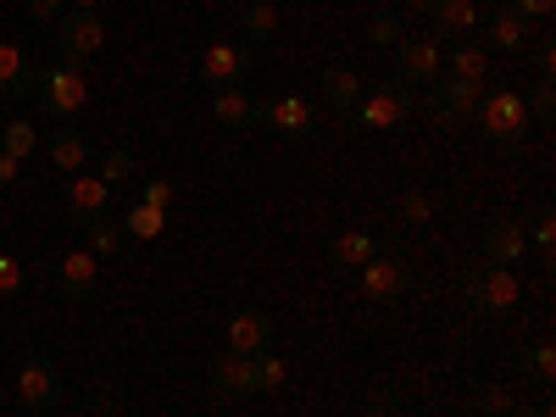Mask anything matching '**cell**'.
Instances as JSON below:
<instances>
[{"mask_svg":"<svg viewBox=\"0 0 556 417\" xmlns=\"http://www.w3.org/2000/svg\"><path fill=\"white\" fill-rule=\"evenodd\" d=\"M395 212H401L406 223H424V217L434 212V201H429L424 190H412V195H401V206H395Z\"/></svg>","mask_w":556,"mask_h":417,"instance_id":"obj_37","label":"cell"},{"mask_svg":"<svg viewBox=\"0 0 556 417\" xmlns=\"http://www.w3.org/2000/svg\"><path fill=\"white\" fill-rule=\"evenodd\" d=\"M462 295H468V306L479 317H506L518 306V278H513V267H501V262H479L468 278H462Z\"/></svg>","mask_w":556,"mask_h":417,"instance_id":"obj_1","label":"cell"},{"mask_svg":"<svg viewBox=\"0 0 556 417\" xmlns=\"http://www.w3.org/2000/svg\"><path fill=\"white\" fill-rule=\"evenodd\" d=\"M96 278H101V256H96V251H67V256L56 262V290H62L67 301H84L89 290H96Z\"/></svg>","mask_w":556,"mask_h":417,"instance_id":"obj_16","label":"cell"},{"mask_svg":"<svg viewBox=\"0 0 556 417\" xmlns=\"http://www.w3.org/2000/svg\"><path fill=\"white\" fill-rule=\"evenodd\" d=\"M362 295L367 301H401L406 295V256L401 251H374L362 262Z\"/></svg>","mask_w":556,"mask_h":417,"instance_id":"obj_9","label":"cell"},{"mask_svg":"<svg viewBox=\"0 0 556 417\" xmlns=\"http://www.w3.org/2000/svg\"><path fill=\"white\" fill-rule=\"evenodd\" d=\"M106 45V23L96 17V12H62L56 17V62H67V67H78L84 56H96Z\"/></svg>","mask_w":556,"mask_h":417,"instance_id":"obj_5","label":"cell"},{"mask_svg":"<svg viewBox=\"0 0 556 417\" xmlns=\"http://www.w3.org/2000/svg\"><path fill=\"white\" fill-rule=\"evenodd\" d=\"M212 117L235 134H251L262 128V101H251L245 89H212Z\"/></svg>","mask_w":556,"mask_h":417,"instance_id":"obj_17","label":"cell"},{"mask_svg":"<svg viewBox=\"0 0 556 417\" xmlns=\"http://www.w3.org/2000/svg\"><path fill=\"white\" fill-rule=\"evenodd\" d=\"M62 201H67V217L89 228V223H101V217H106V206H112V184H101V173H67Z\"/></svg>","mask_w":556,"mask_h":417,"instance_id":"obj_8","label":"cell"},{"mask_svg":"<svg viewBox=\"0 0 556 417\" xmlns=\"http://www.w3.org/2000/svg\"><path fill=\"white\" fill-rule=\"evenodd\" d=\"M23 285H28V273L12 256H0V295H23Z\"/></svg>","mask_w":556,"mask_h":417,"instance_id":"obj_36","label":"cell"},{"mask_svg":"<svg viewBox=\"0 0 556 417\" xmlns=\"http://www.w3.org/2000/svg\"><path fill=\"white\" fill-rule=\"evenodd\" d=\"M440 73H445L440 39H401V45H395V84L417 89V84H434Z\"/></svg>","mask_w":556,"mask_h":417,"instance_id":"obj_6","label":"cell"},{"mask_svg":"<svg viewBox=\"0 0 556 417\" xmlns=\"http://www.w3.org/2000/svg\"><path fill=\"white\" fill-rule=\"evenodd\" d=\"M367 39H374L379 45V51H390V45H401L406 39V28H401V12H374V23H367Z\"/></svg>","mask_w":556,"mask_h":417,"instance_id":"obj_29","label":"cell"},{"mask_svg":"<svg viewBox=\"0 0 556 417\" xmlns=\"http://www.w3.org/2000/svg\"><path fill=\"white\" fill-rule=\"evenodd\" d=\"M379 245L367 240V235H340L334 245H329V256H334V267H362L367 256H374Z\"/></svg>","mask_w":556,"mask_h":417,"instance_id":"obj_27","label":"cell"},{"mask_svg":"<svg viewBox=\"0 0 556 417\" xmlns=\"http://www.w3.org/2000/svg\"><path fill=\"white\" fill-rule=\"evenodd\" d=\"M34 23H51L56 28V17H62V0H28V7H23Z\"/></svg>","mask_w":556,"mask_h":417,"instance_id":"obj_39","label":"cell"},{"mask_svg":"<svg viewBox=\"0 0 556 417\" xmlns=\"http://www.w3.org/2000/svg\"><path fill=\"white\" fill-rule=\"evenodd\" d=\"M212 390H217L223 401L256 395V356H235V351H228V356L212 367Z\"/></svg>","mask_w":556,"mask_h":417,"instance_id":"obj_18","label":"cell"},{"mask_svg":"<svg viewBox=\"0 0 556 417\" xmlns=\"http://www.w3.org/2000/svg\"><path fill=\"white\" fill-rule=\"evenodd\" d=\"M73 7H78V12H96V7H101V0H73Z\"/></svg>","mask_w":556,"mask_h":417,"instance_id":"obj_46","label":"cell"},{"mask_svg":"<svg viewBox=\"0 0 556 417\" xmlns=\"http://www.w3.org/2000/svg\"><path fill=\"white\" fill-rule=\"evenodd\" d=\"M45 151H51V162H56L62 173H84V167H89V139H84L78 128H56L51 139H45Z\"/></svg>","mask_w":556,"mask_h":417,"instance_id":"obj_20","label":"cell"},{"mask_svg":"<svg viewBox=\"0 0 556 417\" xmlns=\"http://www.w3.org/2000/svg\"><path fill=\"white\" fill-rule=\"evenodd\" d=\"M367 417H406V412H401V401H395L390 390H379V395H374V412H367Z\"/></svg>","mask_w":556,"mask_h":417,"instance_id":"obj_41","label":"cell"},{"mask_svg":"<svg viewBox=\"0 0 556 417\" xmlns=\"http://www.w3.org/2000/svg\"><path fill=\"white\" fill-rule=\"evenodd\" d=\"M240 34H245L251 45H267V39L278 34V12H273V0H245V7H240Z\"/></svg>","mask_w":556,"mask_h":417,"instance_id":"obj_23","label":"cell"},{"mask_svg":"<svg viewBox=\"0 0 556 417\" xmlns=\"http://www.w3.org/2000/svg\"><path fill=\"white\" fill-rule=\"evenodd\" d=\"M17 173H23V162H17V156H7V151H0V184H17Z\"/></svg>","mask_w":556,"mask_h":417,"instance_id":"obj_43","label":"cell"},{"mask_svg":"<svg viewBox=\"0 0 556 417\" xmlns=\"http://www.w3.org/2000/svg\"><path fill=\"white\" fill-rule=\"evenodd\" d=\"M0 151L17 156V162H28V156L39 151V134H34V123H0Z\"/></svg>","mask_w":556,"mask_h":417,"instance_id":"obj_26","label":"cell"},{"mask_svg":"<svg viewBox=\"0 0 556 417\" xmlns=\"http://www.w3.org/2000/svg\"><path fill=\"white\" fill-rule=\"evenodd\" d=\"M513 417H551V406H513Z\"/></svg>","mask_w":556,"mask_h":417,"instance_id":"obj_44","label":"cell"},{"mask_svg":"<svg viewBox=\"0 0 556 417\" xmlns=\"http://www.w3.org/2000/svg\"><path fill=\"white\" fill-rule=\"evenodd\" d=\"M484 256L490 262H501V267H513L523 251H529V235H523V223L518 217H506V212H495V217H484Z\"/></svg>","mask_w":556,"mask_h":417,"instance_id":"obj_13","label":"cell"},{"mask_svg":"<svg viewBox=\"0 0 556 417\" xmlns=\"http://www.w3.org/2000/svg\"><path fill=\"white\" fill-rule=\"evenodd\" d=\"M529 228H534V245H540V251H545V262H551V245H556V217L540 206V212L529 217Z\"/></svg>","mask_w":556,"mask_h":417,"instance_id":"obj_35","label":"cell"},{"mask_svg":"<svg viewBox=\"0 0 556 417\" xmlns=\"http://www.w3.org/2000/svg\"><path fill=\"white\" fill-rule=\"evenodd\" d=\"M479 101H484V84H468V78H434L429 84V112L440 123H473Z\"/></svg>","mask_w":556,"mask_h":417,"instance_id":"obj_7","label":"cell"},{"mask_svg":"<svg viewBox=\"0 0 556 417\" xmlns=\"http://www.w3.org/2000/svg\"><path fill=\"white\" fill-rule=\"evenodd\" d=\"M351 112H356V128H401L412 117V89L395 78H379L374 89H362V101Z\"/></svg>","mask_w":556,"mask_h":417,"instance_id":"obj_4","label":"cell"},{"mask_svg":"<svg viewBox=\"0 0 556 417\" xmlns=\"http://www.w3.org/2000/svg\"><path fill=\"white\" fill-rule=\"evenodd\" d=\"M523 106H529V117H540V123H551L556 117V84L551 78H540L529 96H523Z\"/></svg>","mask_w":556,"mask_h":417,"instance_id":"obj_30","label":"cell"},{"mask_svg":"<svg viewBox=\"0 0 556 417\" xmlns=\"http://www.w3.org/2000/svg\"><path fill=\"white\" fill-rule=\"evenodd\" d=\"M146 206H156V212L173 206V184H167V178H151V184H146Z\"/></svg>","mask_w":556,"mask_h":417,"instance_id":"obj_40","label":"cell"},{"mask_svg":"<svg viewBox=\"0 0 556 417\" xmlns=\"http://www.w3.org/2000/svg\"><path fill=\"white\" fill-rule=\"evenodd\" d=\"M473 117H479V134L495 139V146H523V134H529V123H534L518 89H490Z\"/></svg>","mask_w":556,"mask_h":417,"instance_id":"obj_2","label":"cell"},{"mask_svg":"<svg viewBox=\"0 0 556 417\" xmlns=\"http://www.w3.org/2000/svg\"><path fill=\"white\" fill-rule=\"evenodd\" d=\"M534 73L540 78H556V39H540L534 45Z\"/></svg>","mask_w":556,"mask_h":417,"instance_id":"obj_38","label":"cell"},{"mask_svg":"<svg viewBox=\"0 0 556 417\" xmlns=\"http://www.w3.org/2000/svg\"><path fill=\"white\" fill-rule=\"evenodd\" d=\"M285 379H290V367L278 362V356H267V351H262V356H256V390H278Z\"/></svg>","mask_w":556,"mask_h":417,"instance_id":"obj_33","label":"cell"},{"mask_svg":"<svg viewBox=\"0 0 556 417\" xmlns=\"http://www.w3.org/2000/svg\"><path fill=\"white\" fill-rule=\"evenodd\" d=\"M117 245H123V223H112V217L89 223V251H96V256H106V251H117Z\"/></svg>","mask_w":556,"mask_h":417,"instance_id":"obj_32","label":"cell"},{"mask_svg":"<svg viewBox=\"0 0 556 417\" xmlns=\"http://www.w3.org/2000/svg\"><path fill=\"white\" fill-rule=\"evenodd\" d=\"M551 7H556V0H513V12H523L529 23L534 17H551Z\"/></svg>","mask_w":556,"mask_h":417,"instance_id":"obj_42","label":"cell"},{"mask_svg":"<svg viewBox=\"0 0 556 417\" xmlns=\"http://www.w3.org/2000/svg\"><path fill=\"white\" fill-rule=\"evenodd\" d=\"M134 167H139V162H134V151H112V156L101 162V184H128V178H134Z\"/></svg>","mask_w":556,"mask_h":417,"instance_id":"obj_34","label":"cell"},{"mask_svg":"<svg viewBox=\"0 0 556 417\" xmlns=\"http://www.w3.org/2000/svg\"><path fill=\"white\" fill-rule=\"evenodd\" d=\"M251 67H256L251 45H235V39L212 45V51L201 56V73H206V84H212V89H240V84L251 78Z\"/></svg>","mask_w":556,"mask_h":417,"instance_id":"obj_10","label":"cell"},{"mask_svg":"<svg viewBox=\"0 0 556 417\" xmlns=\"http://www.w3.org/2000/svg\"><path fill=\"white\" fill-rule=\"evenodd\" d=\"M401 7H417V12H429V7H434V0H401Z\"/></svg>","mask_w":556,"mask_h":417,"instance_id":"obj_45","label":"cell"},{"mask_svg":"<svg viewBox=\"0 0 556 417\" xmlns=\"http://www.w3.org/2000/svg\"><path fill=\"white\" fill-rule=\"evenodd\" d=\"M34 417H45V412H34Z\"/></svg>","mask_w":556,"mask_h":417,"instance_id":"obj_47","label":"cell"},{"mask_svg":"<svg viewBox=\"0 0 556 417\" xmlns=\"http://www.w3.org/2000/svg\"><path fill=\"white\" fill-rule=\"evenodd\" d=\"M518 362H523V374H529L540 390H551V379H556V351H551V345H529Z\"/></svg>","mask_w":556,"mask_h":417,"instance_id":"obj_28","label":"cell"},{"mask_svg":"<svg viewBox=\"0 0 556 417\" xmlns=\"http://www.w3.org/2000/svg\"><path fill=\"white\" fill-rule=\"evenodd\" d=\"M490 45L495 51H523V39H529V17L523 12H513V7H501L495 17H490Z\"/></svg>","mask_w":556,"mask_h":417,"instance_id":"obj_22","label":"cell"},{"mask_svg":"<svg viewBox=\"0 0 556 417\" xmlns=\"http://www.w3.org/2000/svg\"><path fill=\"white\" fill-rule=\"evenodd\" d=\"M34 101H39L45 117H78L84 101H89V78H84L78 67L56 62V67H45V73L34 78Z\"/></svg>","mask_w":556,"mask_h":417,"instance_id":"obj_3","label":"cell"},{"mask_svg":"<svg viewBox=\"0 0 556 417\" xmlns=\"http://www.w3.org/2000/svg\"><path fill=\"white\" fill-rule=\"evenodd\" d=\"M451 78H468V84H484L490 78V51H484V45H456V51H451Z\"/></svg>","mask_w":556,"mask_h":417,"instance_id":"obj_24","label":"cell"},{"mask_svg":"<svg viewBox=\"0 0 556 417\" xmlns=\"http://www.w3.org/2000/svg\"><path fill=\"white\" fill-rule=\"evenodd\" d=\"M34 62H28V51L23 45H12V39H0V101H23V96H34Z\"/></svg>","mask_w":556,"mask_h":417,"instance_id":"obj_15","label":"cell"},{"mask_svg":"<svg viewBox=\"0 0 556 417\" xmlns=\"http://www.w3.org/2000/svg\"><path fill=\"white\" fill-rule=\"evenodd\" d=\"M162 228H167V212H156V206H146V201L123 212V235H134V240H156Z\"/></svg>","mask_w":556,"mask_h":417,"instance_id":"obj_25","label":"cell"},{"mask_svg":"<svg viewBox=\"0 0 556 417\" xmlns=\"http://www.w3.org/2000/svg\"><path fill=\"white\" fill-rule=\"evenodd\" d=\"M317 89H323V101H329L334 112H351L362 101V78L351 67H323L317 73Z\"/></svg>","mask_w":556,"mask_h":417,"instance_id":"obj_19","label":"cell"},{"mask_svg":"<svg viewBox=\"0 0 556 417\" xmlns=\"http://www.w3.org/2000/svg\"><path fill=\"white\" fill-rule=\"evenodd\" d=\"M262 128H273L278 139H306L317 128V112L301 96H278V101H262Z\"/></svg>","mask_w":556,"mask_h":417,"instance_id":"obj_12","label":"cell"},{"mask_svg":"<svg viewBox=\"0 0 556 417\" xmlns=\"http://www.w3.org/2000/svg\"><path fill=\"white\" fill-rule=\"evenodd\" d=\"M479 395V417H513V390H501V384H484V390H473Z\"/></svg>","mask_w":556,"mask_h":417,"instance_id":"obj_31","label":"cell"},{"mask_svg":"<svg viewBox=\"0 0 556 417\" xmlns=\"http://www.w3.org/2000/svg\"><path fill=\"white\" fill-rule=\"evenodd\" d=\"M429 17H434V39L440 34H473L479 28V7H473V0H434Z\"/></svg>","mask_w":556,"mask_h":417,"instance_id":"obj_21","label":"cell"},{"mask_svg":"<svg viewBox=\"0 0 556 417\" xmlns=\"http://www.w3.org/2000/svg\"><path fill=\"white\" fill-rule=\"evenodd\" d=\"M267 345H273V317L267 312L245 306V312L228 317V351H235V356H262Z\"/></svg>","mask_w":556,"mask_h":417,"instance_id":"obj_14","label":"cell"},{"mask_svg":"<svg viewBox=\"0 0 556 417\" xmlns=\"http://www.w3.org/2000/svg\"><path fill=\"white\" fill-rule=\"evenodd\" d=\"M17 395H23L28 412H51V406L62 401V374H56L45 356H28V362L17 367Z\"/></svg>","mask_w":556,"mask_h":417,"instance_id":"obj_11","label":"cell"}]
</instances>
